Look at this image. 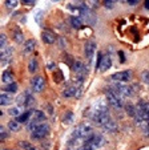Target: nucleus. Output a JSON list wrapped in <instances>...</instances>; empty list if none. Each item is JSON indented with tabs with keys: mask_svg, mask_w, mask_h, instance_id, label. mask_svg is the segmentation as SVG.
Returning a JSON list of instances; mask_svg holds the SVG:
<instances>
[{
	"mask_svg": "<svg viewBox=\"0 0 149 150\" xmlns=\"http://www.w3.org/2000/svg\"><path fill=\"white\" fill-rule=\"evenodd\" d=\"M12 54H14V48L9 47V45H7L6 48H3L1 52H0V57H1V60L12 59Z\"/></svg>",
	"mask_w": 149,
	"mask_h": 150,
	"instance_id": "obj_20",
	"label": "nucleus"
},
{
	"mask_svg": "<svg viewBox=\"0 0 149 150\" xmlns=\"http://www.w3.org/2000/svg\"><path fill=\"white\" fill-rule=\"evenodd\" d=\"M37 69H39V67H37V61L35 59H31L29 60V62H28V71H29V73H36L37 72Z\"/></svg>",
	"mask_w": 149,
	"mask_h": 150,
	"instance_id": "obj_26",
	"label": "nucleus"
},
{
	"mask_svg": "<svg viewBox=\"0 0 149 150\" xmlns=\"http://www.w3.org/2000/svg\"><path fill=\"white\" fill-rule=\"evenodd\" d=\"M105 98H107V102L112 106V108L115 109H123L124 106V102H123V97H120L117 93H116L115 91H112V89H109V91L107 92V96H105Z\"/></svg>",
	"mask_w": 149,
	"mask_h": 150,
	"instance_id": "obj_3",
	"label": "nucleus"
},
{
	"mask_svg": "<svg viewBox=\"0 0 149 150\" xmlns=\"http://www.w3.org/2000/svg\"><path fill=\"white\" fill-rule=\"evenodd\" d=\"M76 150H77V149H76Z\"/></svg>",
	"mask_w": 149,
	"mask_h": 150,
	"instance_id": "obj_50",
	"label": "nucleus"
},
{
	"mask_svg": "<svg viewBox=\"0 0 149 150\" xmlns=\"http://www.w3.org/2000/svg\"><path fill=\"white\" fill-rule=\"evenodd\" d=\"M17 3H19V0H6V7L8 9H12L17 6Z\"/></svg>",
	"mask_w": 149,
	"mask_h": 150,
	"instance_id": "obj_31",
	"label": "nucleus"
},
{
	"mask_svg": "<svg viewBox=\"0 0 149 150\" xmlns=\"http://www.w3.org/2000/svg\"><path fill=\"white\" fill-rule=\"evenodd\" d=\"M138 1H140V0H127V3L129 4V6H132V7L137 6V4H138Z\"/></svg>",
	"mask_w": 149,
	"mask_h": 150,
	"instance_id": "obj_39",
	"label": "nucleus"
},
{
	"mask_svg": "<svg viewBox=\"0 0 149 150\" xmlns=\"http://www.w3.org/2000/svg\"><path fill=\"white\" fill-rule=\"evenodd\" d=\"M103 59H104V54H103L101 52H98V53H97V60H96V69H100V68H101Z\"/></svg>",
	"mask_w": 149,
	"mask_h": 150,
	"instance_id": "obj_32",
	"label": "nucleus"
},
{
	"mask_svg": "<svg viewBox=\"0 0 149 150\" xmlns=\"http://www.w3.org/2000/svg\"><path fill=\"white\" fill-rule=\"evenodd\" d=\"M118 54H120V61H121V62L125 61V57H124V52L120 51V52H118Z\"/></svg>",
	"mask_w": 149,
	"mask_h": 150,
	"instance_id": "obj_43",
	"label": "nucleus"
},
{
	"mask_svg": "<svg viewBox=\"0 0 149 150\" xmlns=\"http://www.w3.org/2000/svg\"><path fill=\"white\" fill-rule=\"evenodd\" d=\"M59 47L61 49H64L67 47V40H64V37H59Z\"/></svg>",
	"mask_w": 149,
	"mask_h": 150,
	"instance_id": "obj_38",
	"label": "nucleus"
},
{
	"mask_svg": "<svg viewBox=\"0 0 149 150\" xmlns=\"http://www.w3.org/2000/svg\"><path fill=\"white\" fill-rule=\"evenodd\" d=\"M72 68H73V71L76 72L77 74H85V73H88V67L85 65L81 60H76Z\"/></svg>",
	"mask_w": 149,
	"mask_h": 150,
	"instance_id": "obj_14",
	"label": "nucleus"
},
{
	"mask_svg": "<svg viewBox=\"0 0 149 150\" xmlns=\"http://www.w3.org/2000/svg\"><path fill=\"white\" fill-rule=\"evenodd\" d=\"M141 79H143V81L145 82L146 85H149V71L143 72V76H141Z\"/></svg>",
	"mask_w": 149,
	"mask_h": 150,
	"instance_id": "obj_37",
	"label": "nucleus"
},
{
	"mask_svg": "<svg viewBox=\"0 0 149 150\" xmlns=\"http://www.w3.org/2000/svg\"><path fill=\"white\" fill-rule=\"evenodd\" d=\"M20 150H21V149H20Z\"/></svg>",
	"mask_w": 149,
	"mask_h": 150,
	"instance_id": "obj_49",
	"label": "nucleus"
},
{
	"mask_svg": "<svg viewBox=\"0 0 149 150\" xmlns=\"http://www.w3.org/2000/svg\"><path fill=\"white\" fill-rule=\"evenodd\" d=\"M125 110H127V113L129 114L130 117H132V118H135L136 117V106H133V105H127V106H125Z\"/></svg>",
	"mask_w": 149,
	"mask_h": 150,
	"instance_id": "obj_29",
	"label": "nucleus"
},
{
	"mask_svg": "<svg viewBox=\"0 0 149 150\" xmlns=\"http://www.w3.org/2000/svg\"><path fill=\"white\" fill-rule=\"evenodd\" d=\"M144 132H145V136H146V137H149V126L146 127V129H145Z\"/></svg>",
	"mask_w": 149,
	"mask_h": 150,
	"instance_id": "obj_46",
	"label": "nucleus"
},
{
	"mask_svg": "<svg viewBox=\"0 0 149 150\" xmlns=\"http://www.w3.org/2000/svg\"><path fill=\"white\" fill-rule=\"evenodd\" d=\"M19 147L21 150H37V147L35 146L34 144H31V142L28 141H19Z\"/></svg>",
	"mask_w": 149,
	"mask_h": 150,
	"instance_id": "obj_22",
	"label": "nucleus"
},
{
	"mask_svg": "<svg viewBox=\"0 0 149 150\" xmlns=\"http://www.w3.org/2000/svg\"><path fill=\"white\" fill-rule=\"evenodd\" d=\"M32 96H31V93L29 92H24V93H21L19 97L16 98V102H17V105L19 106H31V104H32Z\"/></svg>",
	"mask_w": 149,
	"mask_h": 150,
	"instance_id": "obj_10",
	"label": "nucleus"
},
{
	"mask_svg": "<svg viewBox=\"0 0 149 150\" xmlns=\"http://www.w3.org/2000/svg\"><path fill=\"white\" fill-rule=\"evenodd\" d=\"M41 16H43V11L41 9H39V11H36V15H35V20H36V23L39 24H41Z\"/></svg>",
	"mask_w": 149,
	"mask_h": 150,
	"instance_id": "obj_35",
	"label": "nucleus"
},
{
	"mask_svg": "<svg viewBox=\"0 0 149 150\" xmlns=\"http://www.w3.org/2000/svg\"><path fill=\"white\" fill-rule=\"evenodd\" d=\"M132 71L130 69H127V71H121L117 72V73L112 74V80L113 81H117V82H125V81H129L132 79Z\"/></svg>",
	"mask_w": 149,
	"mask_h": 150,
	"instance_id": "obj_8",
	"label": "nucleus"
},
{
	"mask_svg": "<svg viewBox=\"0 0 149 150\" xmlns=\"http://www.w3.org/2000/svg\"><path fill=\"white\" fill-rule=\"evenodd\" d=\"M17 89H19V86H17L16 82H12V84H7L6 86H4V92H8V93H15Z\"/></svg>",
	"mask_w": 149,
	"mask_h": 150,
	"instance_id": "obj_27",
	"label": "nucleus"
},
{
	"mask_svg": "<svg viewBox=\"0 0 149 150\" xmlns=\"http://www.w3.org/2000/svg\"><path fill=\"white\" fill-rule=\"evenodd\" d=\"M32 114H34V110H27V112H24V113L19 114V116L16 117V121L19 122V124H27L28 121H31Z\"/></svg>",
	"mask_w": 149,
	"mask_h": 150,
	"instance_id": "obj_16",
	"label": "nucleus"
},
{
	"mask_svg": "<svg viewBox=\"0 0 149 150\" xmlns=\"http://www.w3.org/2000/svg\"><path fill=\"white\" fill-rule=\"evenodd\" d=\"M41 39L45 44H48V45H52V44L56 41V36H55V33L51 31H43Z\"/></svg>",
	"mask_w": 149,
	"mask_h": 150,
	"instance_id": "obj_15",
	"label": "nucleus"
},
{
	"mask_svg": "<svg viewBox=\"0 0 149 150\" xmlns=\"http://www.w3.org/2000/svg\"><path fill=\"white\" fill-rule=\"evenodd\" d=\"M103 129H104L105 132H108V133H116L117 129H118V126H117V124L111 118L109 121H107L104 125H103Z\"/></svg>",
	"mask_w": 149,
	"mask_h": 150,
	"instance_id": "obj_18",
	"label": "nucleus"
},
{
	"mask_svg": "<svg viewBox=\"0 0 149 150\" xmlns=\"http://www.w3.org/2000/svg\"><path fill=\"white\" fill-rule=\"evenodd\" d=\"M32 85V91L36 92V93H40V92L44 91L45 88V80L43 76H35L31 81Z\"/></svg>",
	"mask_w": 149,
	"mask_h": 150,
	"instance_id": "obj_7",
	"label": "nucleus"
},
{
	"mask_svg": "<svg viewBox=\"0 0 149 150\" xmlns=\"http://www.w3.org/2000/svg\"><path fill=\"white\" fill-rule=\"evenodd\" d=\"M105 1V6L108 7V8H112L113 7V1H116V0H104Z\"/></svg>",
	"mask_w": 149,
	"mask_h": 150,
	"instance_id": "obj_40",
	"label": "nucleus"
},
{
	"mask_svg": "<svg viewBox=\"0 0 149 150\" xmlns=\"http://www.w3.org/2000/svg\"><path fill=\"white\" fill-rule=\"evenodd\" d=\"M87 4L92 9H96L98 6H100V1H98V0H87Z\"/></svg>",
	"mask_w": 149,
	"mask_h": 150,
	"instance_id": "obj_33",
	"label": "nucleus"
},
{
	"mask_svg": "<svg viewBox=\"0 0 149 150\" xmlns=\"http://www.w3.org/2000/svg\"><path fill=\"white\" fill-rule=\"evenodd\" d=\"M7 127H8L9 132H14V133H17V132H20V124L16 121V120H11V121L7 124Z\"/></svg>",
	"mask_w": 149,
	"mask_h": 150,
	"instance_id": "obj_21",
	"label": "nucleus"
},
{
	"mask_svg": "<svg viewBox=\"0 0 149 150\" xmlns=\"http://www.w3.org/2000/svg\"><path fill=\"white\" fill-rule=\"evenodd\" d=\"M12 39H14V41L17 42V44H23V42H24V33H23L17 27H15L14 31H12Z\"/></svg>",
	"mask_w": 149,
	"mask_h": 150,
	"instance_id": "obj_17",
	"label": "nucleus"
},
{
	"mask_svg": "<svg viewBox=\"0 0 149 150\" xmlns=\"http://www.w3.org/2000/svg\"><path fill=\"white\" fill-rule=\"evenodd\" d=\"M35 48H36V40H34V39L27 40V41L23 44V54L28 56V54H31L32 52L35 51Z\"/></svg>",
	"mask_w": 149,
	"mask_h": 150,
	"instance_id": "obj_11",
	"label": "nucleus"
},
{
	"mask_svg": "<svg viewBox=\"0 0 149 150\" xmlns=\"http://www.w3.org/2000/svg\"><path fill=\"white\" fill-rule=\"evenodd\" d=\"M8 132H7V129L4 126H0V139L1 141H6L7 138H8Z\"/></svg>",
	"mask_w": 149,
	"mask_h": 150,
	"instance_id": "obj_30",
	"label": "nucleus"
},
{
	"mask_svg": "<svg viewBox=\"0 0 149 150\" xmlns=\"http://www.w3.org/2000/svg\"><path fill=\"white\" fill-rule=\"evenodd\" d=\"M35 1H36V0H21V3L27 4V6H32V4H35Z\"/></svg>",
	"mask_w": 149,
	"mask_h": 150,
	"instance_id": "obj_41",
	"label": "nucleus"
},
{
	"mask_svg": "<svg viewBox=\"0 0 149 150\" xmlns=\"http://www.w3.org/2000/svg\"><path fill=\"white\" fill-rule=\"evenodd\" d=\"M1 81L4 84H12L14 82V73L11 71H4L3 76H1Z\"/></svg>",
	"mask_w": 149,
	"mask_h": 150,
	"instance_id": "obj_23",
	"label": "nucleus"
},
{
	"mask_svg": "<svg viewBox=\"0 0 149 150\" xmlns=\"http://www.w3.org/2000/svg\"><path fill=\"white\" fill-rule=\"evenodd\" d=\"M8 114H11V116L17 117L19 114H21V113L19 112V108H9V109H8Z\"/></svg>",
	"mask_w": 149,
	"mask_h": 150,
	"instance_id": "obj_36",
	"label": "nucleus"
},
{
	"mask_svg": "<svg viewBox=\"0 0 149 150\" xmlns=\"http://www.w3.org/2000/svg\"><path fill=\"white\" fill-rule=\"evenodd\" d=\"M108 105L109 104H107L104 100H100L98 102H96V104L92 106V109H91L89 117L97 116V114H107L108 113Z\"/></svg>",
	"mask_w": 149,
	"mask_h": 150,
	"instance_id": "obj_6",
	"label": "nucleus"
},
{
	"mask_svg": "<svg viewBox=\"0 0 149 150\" xmlns=\"http://www.w3.org/2000/svg\"><path fill=\"white\" fill-rule=\"evenodd\" d=\"M52 3H57V1H60V0H51Z\"/></svg>",
	"mask_w": 149,
	"mask_h": 150,
	"instance_id": "obj_47",
	"label": "nucleus"
},
{
	"mask_svg": "<svg viewBox=\"0 0 149 150\" xmlns=\"http://www.w3.org/2000/svg\"><path fill=\"white\" fill-rule=\"evenodd\" d=\"M104 144V138H103L101 134L97 133H92L87 139L83 141V146H89V147H100L101 145Z\"/></svg>",
	"mask_w": 149,
	"mask_h": 150,
	"instance_id": "obj_4",
	"label": "nucleus"
},
{
	"mask_svg": "<svg viewBox=\"0 0 149 150\" xmlns=\"http://www.w3.org/2000/svg\"><path fill=\"white\" fill-rule=\"evenodd\" d=\"M7 47V36L4 33H0V48L3 49Z\"/></svg>",
	"mask_w": 149,
	"mask_h": 150,
	"instance_id": "obj_34",
	"label": "nucleus"
},
{
	"mask_svg": "<svg viewBox=\"0 0 149 150\" xmlns=\"http://www.w3.org/2000/svg\"><path fill=\"white\" fill-rule=\"evenodd\" d=\"M96 53V42L95 41H87L84 45V54L87 57V61L91 62L93 59V54Z\"/></svg>",
	"mask_w": 149,
	"mask_h": 150,
	"instance_id": "obj_9",
	"label": "nucleus"
},
{
	"mask_svg": "<svg viewBox=\"0 0 149 150\" xmlns=\"http://www.w3.org/2000/svg\"><path fill=\"white\" fill-rule=\"evenodd\" d=\"M144 6H145L146 9H149V0H145V4H144Z\"/></svg>",
	"mask_w": 149,
	"mask_h": 150,
	"instance_id": "obj_45",
	"label": "nucleus"
},
{
	"mask_svg": "<svg viewBox=\"0 0 149 150\" xmlns=\"http://www.w3.org/2000/svg\"><path fill=\"white\" fill-rule=\"evenodd\" d=\"M55 80H56L57 82L61 81V80H63V77H61V72H60V71H57V73H56V79H55Z\"/></svg>",
	"mask_w": 149,
	"mask_h": 150,
	"instance_id": "obj_42",
	"label": "nucleus"
},
{
	"mask_svg": "<svg viewBox=\"0 0 149 150\" xmlns=\"http://www.w3.org/2000/svg\"><path fill=\"white\" fill-rule=\"evenodd\" d=\"M72 121H73V113L71 110L65 112L64 117H63V122H64V124H71Z\"/></svg>",
	"mask_w": 149,
	"mask_h": 150,
	"instance_id": "obj_28",
	"label": "nucleus"
},
{
	"mask_svg": "<svg viewBox=\"0 0 149 150\" xmlns=\"http://www.w3.org/2000/svg\"><path fill=\"white\" fill-rule=\"evenodd\" d=\"M48 133H49V126L47 124H40V125H37L36 129L31 133V138L41 141V139H44L48 136Z\"/></svg>",
	"mask_w": 149,
	"mask_h": 150,
	"instance_id": "obj_5",
	"label": "nucleus"
},
{
	"mask_svg": "<svg viewBox=\"0 0 149 150\" xmlns=\"http://www.w3.org/2000/svg\"><path fill=\"white\" fill-rule=\"evenodd\" d=\"M93 133V126L88 122H81L76 126V129L72 132V138L75 139H83L84 138H88L91 134Z\"/></svg>",
	"mask_w": 149,
	"mask_h": 150,
	"instance_id": "obj_1",
	"label": "nucleus"
},
{
	"mask_svg": "<svg viewBox=\"0 0 149 150\" xmlns=\"http://www.w3.org/2000/svg\"><path fill=\"white\" fill-rule=\"evenodd\" d=\"M77 89H80L79 86H76V85H72V86H68V88H65L64 91L61 92V96L64 97V98H69V97H75V96H79V92H77Z\"/></svg>",
	"mask_w": 149,
	"mask_h": 150,
	"instance_id": "obj_13",
	"label": "nucleus"
},
{
	"mask_svg": "<svg viewBox=\"0 0 149 150\" xmlns=\"http://www.w3.org/2000/svg\"><path fill=\"white\" fill-rule=\"evenodd\" d=\"M14 101V97H12V93H8V92H3L0 94V104L1 105H9L11 102Z\"/></svg>",
	"mask_w": 149,
	"mask_h": 150,
	"instance_id": "obj_19",
	"label": "nucleus"
},
{
	"mask_svg": "<svg viewBox=\"0 0 149 150\" xmlns=\"http://www.w3.org/2000/svg\"><path fill=\"white\" fill-rule=\"evenodd\" d=\"M111 89L115 91L116 93L120 97H123V98H125V97H132L133 94H135V85L129 86V85H124V84H121V82H116Z\"/></svg>",
	"mask_w": 149,
	"mask_h": 150,
	"instance_id": "obj_2",
	"label": "nucleus"
},
{
	"mask_svg": "<svg viewBox=\"0 0 149 150\" xmlns=\"http://www.w3.org/2000/svg\"><path fill=\"white\" fill-rule=\"evenodd\" d=\"M44 121H45V113L44 112L34 110V114H32L31 121L29 122H32V124H35V125H40V124H44Z\"/></svg>",
	"mask_w": 149,
	"mask_h": 150,
	"instance_id": "obj_12",
	"label": "nucleus"
},
{
	"mask_svg": "<svg viewBox=\"0 0 149 150\" xmlns=\"http://www.w3.org/2000/svg\"><path fill=\"white\" fill-rule=\"evenodd\" d=\"M69 23H71V25H72L73 28H76V29H79V28H81L83 27V20L80 19L79 16H72L69 19Z\"/></svg>",
	"mask_w": 149,
	"mask_h": 150,
	"instance_id": "obj_24",
	"label": "nucleus"
},
{
	"mask_svg": "<svg viewBox=\"0 0 149 150\" xmlns=\"http://www.w3.org/2000/svg\"><path fill=\"white\" fill-rule=\"evenodd\" d=\"M116 1H120V3H124V1H125V0H116Z\"/></svg>",
	"mask_w": 149,
	"mask_h": 150,
	"instance_id": "obj_48",
	"label": "nucleus"
},
{
	"mask_svg": "<svg viewBox=\"0 0 149 150\" xmlns=\"http://www.w3.org/2000/svg\"><path fill=\"white\" fill-rule=\"evenodd\" d=\"M77 150H93V147H89V146H81V147H79Z\"/></svg>",
	"mask_w": 149,
	"mask_h": 150,
	"instance_id": "obj_44",
	"label": "nucleus"
},
{
	"mask_svg": "<svg viewBox=\"0 0 149 150\" xmlns=\"http://www.w3.org/2000/svg\"><path fill=\"white\" fill-rule=\"evenodd\" d=\"M111 65H112V60H111V56H109V54H108V56H104V59H103V62H101V68H100V71H101V72H105Z\"/></svg>",
	"mask_w": 149,
	"mask_h": 150,
	"instance_id": "obj_25",
	"label": "nucleus"
}]
</instances>
